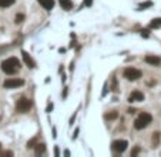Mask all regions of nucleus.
<instances>
[{"label": "nucleus", "instance_id": "nucleus-5", "mask_svg": "<svg viewBox=\"0 0 161 157\" xmlns=\"http://www.w3.org/2000/svg\"><path fill=\"white\" fill-rule=\"evenodd\" d=\"M141 71L137 70V69H133V67H127L126 70H124V77L127 78V80H130V82H134V80H138L140 77H141Z\"/></svg>", "mask_w": 161, "mask_h": 157}, {"label": "nucleus", "instance_id": "nucleus-6", "mask_svg": "<svg viewBox=\"0 0 161 157\" xmlns=\"http://www.w3.org/2000/svg\"><path fill=\"white\" fill-rule=\"evenodd\" d=\"M23 84H24V80H23V78H14V77H11V78L4 80L3 87H4V89H17V87L23 86Z\"/></svg>", "mask_w": 161, "mask_h": 157}, {"label": "nucleus", "instance_id": "nucleus-9", "mask_svg": "<svg viewBox=\"0 0 161 157\" xmlns=\"http://www.w3.org/2000/svg\"><path fill=\"white\" fill-rule=\"evenodd\" d=\"M148 64H151V66H160L161 64V59L157 56H153V54H148V56H146V59H144Z\"/></svg>", "mask_w": 161, "mask_h": 157}, {"label": "nucleus", "instance_id": "nucleus-20", "mask_svg": "<svg viewBox=\"0 0 161 157\" xmlns=\"http://www.w3.org/2000/svg\"><path fill=\"white\" fill-rule=\"evenodd\" d=\"M91 4H93V0H84V6L86 7H90Z\"/></svg>", "mask_w": 161, "mask_h": 157}, {"label": "nucleus", "instance_id": "nucleus-11", "mask_svg": "<svg viewBox=\"0 0 161 157\" xmlns=\"http://www.w3.org/2000/svg\"><path fill=\"white\" fill-rule=\"evenodd\" d=\"M59 3H60L61 9H64V10H71L73 9V2L71 0H59Z\"/></svg>", "mask_w": 161, "mask_h": 157}, {"label": "nucleus", "instance_id": "nucleus-19", "mask_svg": "<svg viewBox=\"0 0 161 157\" xmlns=\"http://www.w3.org/2000/svg\"><path fill=\"white\" fill-rule=\"evenodd\" d=\"M141 36H142V37H148V36H150V32H147V30H141Z\"/></svg>", "mask_w": 161, "mask_h": 157}, {"label": "nucleus", "instance_id": "nucleus-4", "mask_svg": "<svg viewBox=\"0 0 161 157\" xmlns=\"http://www.w3.org/2000/svg\"><path fill=\"white\" fill-rule=\"evenodd\" d=\"M127 147H128L127 140H114V142L111 143L113 151H116V153H118V154L124 153V151L127 150Z\"/></svg>", "mask_w": 161, "mask_h": 157}, {"label": "nucleus", "instance_id": "nucleus-13", "mask_svg": "<svg viewBox=\"0 0 161 157\" xmlns=\"http://www.w3.org/2000/svg\"><path fill=\"white\" fill-rule=\"evenodd\" d=\"M16 0H0V7H9L14 3Z\"/></svg>", "mask_w": 161, "mask_h": 157}, {"label": "nucleus", "instance_id": "nucleus-16", "mask_svg": "<svg viewBox=\"0 0 161 157\" xmlns=\"http://www.w3.org/2000/svg\"><path fill=\"white\" fill-rule=\"evenodd\" d=\"M150 26H151V27H158V26H161V17H160V19H154L153 22L150 23Z\"/></svg>", "mask_w": 161, "mask_h": 157}, {"label": "nucleus", "instance_id": "nucleus-8", "mask_svg": "<svg viewBox=\"0 0 161 157\" xmlns=\"http://www.w3.org/2000/svg\"><path fill=\"white\" fill-rule=\"evenodd\" d=\"M142 100H144V94L141 91H138V90H134L130 94V97H128V101H131V103H134V101H142Z\"/></svg>", "mask_w": 161, "mask_h": 157}, {"label": "nucleus", "instance_id": "nucleus-17", "mask_svg": "<svg viewBox=\"0 0 161 157\" xmlns=\"http://www.w3.org/2000/svg\"><path fill=\"white\" fill-rule=\"evenodd\" d=\"M23 20H24V15H22V13H19V15L16 16V23H22Z\"/></svg>", "mask_w": 161, "mask_h": 157}, {"label": "nucleus", "instance_id": "nucleus-14", "mask_svg": "<svg viewBox=\"0 0 161 157\" xmlns=\"http://www.w3.org/2000/svg\"><path fill=\"white\" fill-rule=\"evenodd\" d=\"M44 151H46V144L40 143V144H37V146H36V153H37V154H43Z\"/></svg>", "mask_w": 161, "mask_h": 157}, {"label": "nucleus", "instance_id": "nucleus-2", "mask_svg": "<svg viewBox=\"0 0 161 157\" xmlns=\"http://www.w3.org/2000/svg\"><path fill=\"white\" fill-rule=\"evenodd\" d=\"M153 121V116H151L150 113H146V112H141L138 114V117L135 119L134 121V127L137 130H142V129H146L148 124Z\"/></svg>", "mask_w": 161, "mask_h": 157}, {"label": "nucleus", "instance_id": "nucleus-10", "mask_svg": "<svg viewBox=\"0 0 161 157\" xmlns=\"http://www.w3.org/2000/svg\"><path fill=\"white\" fill-rule=\"evenodd\" d=\"M39 4L46 10H52L54 7V0H39Z\"/></svg>", "mask_w": 161, "mask_h": 157}, {"label": "nucleus", "instance_id": "nucleus-21", "mask_svg": "<svg viewBox=\"0 0 161 157\" xmlns=\"http://www.w3.org/2000/svg\"><path fill=\"white\" fill-rule=\"evenodd\" d=\"M0 156H13L11 151H0Z\"/></svg>", "mask_w": 161, "mask_h": 157}, {"label": "nucleus", "instance_id": "nucleus-1", "mask_svg": "<svg viewBox=\"0 0 161 157\" xmlns=\"http://www.w3.org/2000/svg\"><path fill=\"white\" fill-rule=\"evenodd\" d=\"M19 69H20V62L16 57H9V59L2 62V70L6 74H14V73L19 71Z\"/></svg>", "mask_w": 161, "mask_h": 157}, {"label": "nucleus", "instance_id": "nucleus-15", "mask_svg": "<svg viewBox=\"0 0 161 157\" xmlns=\"http://www.w3.org/2000/svg\"><path fill=\"white\" fill-rule=\"evenodd\" d=\"M104 117H105V120H114V119H117V117H118V113H117V112L107 113Z\"/></svg>", "mask_w": 161, "mask_h": 157}, {"label": "nucleus", "instance_id": "nucleus-22", "mask_svg": "<svg viewBox=\"0 0 161 157\" xmlns=\"http://www.w3.org/2000/svg\"><path fill=\"white\" fill-rule=\"evenodd\" d=\"M148 6H151V2H146V3L140 4V7H148Z\"/></svg>", "mask_w": 161, "mask_h": 157}, {"label": "nucleus", "instance_id": "nucleus-18", "mask_svg": "<svg viewBox=\"0 0 161 157\" xmlns=\"http://www.w3.org/2000/svg\"><path fill=\"white\" fill-rule=\"evenodd\" d=\"M138 153H140V147H135V149H134V150H133V151H131V156L134 157V156H135V154H138Z\"/></svg>", "mask_w": 161, "mask_h": 157}, {"label": "nucleus", "instance_id": "nucleus-3", "mask_svg": "<svg viewBox=\"0 0 161 157\" xmlns=\"http://www.w3.org/2000/svg\"><path fill=\"white\" fill-rule=\"evenodd\" d=\"M31 106H33L31 100H29L26 97H20L17 100V103H16V110L19 113H27L31 108Z\"/></svg>", "mask_w": 161, "mask_h": 157}, {"label": "nucleus", "instance_id": "nucleus-7", "mask_svg": "<svg viewBox=\"0 0 161 157\" xmlns=\"http://www.w3.org/2000/svg\"><path fill=\"white\" fill-rule=\"evenodd\" d=\"M22 57H23V62H24V64H26L29 69H33L34 66H36V63H34V60L30 57V54L27 52H22Z\"/></svg>", "mask_w": 161, "mask_h": 157}, {"label": "nucleus", "instance_id": "nucleus-23", "mask_svg": "<svg viewBox=\"0 0 161 157\" xmlns=\"http://www.w3.org/2000/svg\"><path fill=\"white\" fill-rule=\"evenodd\" d=\"M0 150H2V143H0Z\"/></svg>", "mask_w": 161, "mask_h": 157}, {"label": "nucleus", "instance_id": "nucleus-12", "mask_svg": "<svg viewBox=\"0 0 161 157\" xmlns=\"http://www.w3.org/2000/svg\"><path fill=\"white\" fill-rule=\"evenodd\" d=\"M161 133L160 131H154L153 133V146L154 147H157L158 144H160V140H161Z\"/></svg>", "mask_w": 161, "mask_h": 157}]
</instances>
